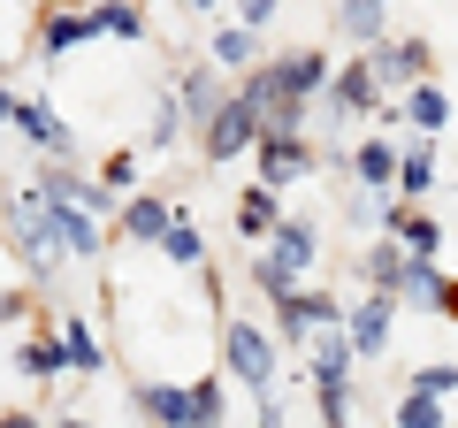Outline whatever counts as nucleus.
<instances>
[{"label":"nucleus","mask_w":458,"mask_h":428,"mask_svg":"<svg viewBox=\"0 0 458 428\" xmlns=\"http://www.w3.org/2000/svg\"><path fill=\"white\" fill-rule=\"evenodd\" d=\"M8 253L16 261H31V283H47L54 276V253H69V237H62V214H54V199H16L8 207Z\"/></svg>","instance_id":"obj_1"},{"label":"nucleus","mask_w":458,"mask_h":428,"mask_svg":"<svg viewBox=\"0 0 458 428\" xmlns=\"http://www.w3.org/2000/svg\"><path fill=\"white\" fill-rule=\"evenodd\" d=\"M222 360H229V375L245 382L252 398L276 390V345H267V330H252V321H229V330H222Z\"/></svg>","instance_id":"obj_2"},{"label":"nucleus","mask_w":458,"mask_h":428,"mask_svg":"<svg viewBox=\"0 0 458 428\" xmlns=\"http://www.w3.org/2000/svg\"><path fill=\"white\" fill-rule=\"evenodd\" d=\"M321 107H336V123L344 116H382V107H390V84L375 77V62H344L336 77H328V92H321Z\"/></svg>","instance_id":"obj_3"},{"label":"nucleus","mask_w":458,"mask_h":428,"mask_svg":"<svg viewBox=\"0 0 458 428\" xmlns=\"http://www.w3.org/2000/svg\"><path fill=\"white\" fill-rule=\"evenodd\" d=\"M84 39H107V23H99V0H77V8H47V16H38V54H47V62L77 54Z\"/></svg>","instance_id":"obj_4"},{"label":"nucleus","mask_w":458,"mask_h":428,"mask_svg":"<svg viewBox=\"0 0 458 428\" xmlns=\"http://www.w3.org/2000/svg\"><path fill=\"white\" fill-rule=\"evenodd\" d=\"M352 306H336V291H291L276 298V330L283 337H321V330H344Z\"/></svg>","instance_id":"obj_5"},{"label":"nucleus","mask_w":458,"mask_h":428,"mask_svg":"<svg viewBox=\"0 0 458 428\" xmlns=\"http://www.w3.org/2000/svg\"><path fill=\"white\" fill-rule=\"evenodd\" d=\"M367 62H375V77L390 84V92L397 84L412 92V84L436 77V47H428V39H382V47H367Z\"/></svg>","instance_id":"obj_6"},{"label":"nucleus","mask_w":458,"mask_h":428,"mask_svg":"<svg viewBox=\"0 0 458 428\" xmlns=\"http://www.w3.org/2000/svg\"><path fill=\"white\" fill-rule=\"evenodd\" d=\"M138 413H146L153 428H207L199 382H138Z\"/></svg>","instance_id":"obj_7"},{"label":"nucleus","mask_w":458,"mask_h":428,"mask_svg":"<svg viewBox=\"0 0 458 428\" xmlns=\"http://www.w3.org/2000/svg\"><path fill=\"white\" fill-rule=\"evenodd\" d=\"M260 138H267V123L252 116L245 99H229L222 116H214L207 131H199V146H207V161H237V153H252V146H260Z\"/></svg>","instance_id":"obj_8"},{"label":"nucleus","mask_w":458,"mask_h":428,"mask_svg":"<svg viewBox=\"0 0 458 428\" xmlns=\"http://www.w3.org/2000/svg\"><path fill=\"white\" fill-rule=\"evenodd\" d=\"M252 153H260V184H298V176L321 168V153L306 146V131H267Z\"/></svg>","instance_id":"obj_9"},{"label":"nucleus","mask_w":458,"mask_h":428,"mask_svg":"<svg viewBox=\"0 0 458 428\" xmlns=\"http://www.w3.org/2000/svg\"><path fill=\"white\" fill-rule=\"evenodd\" d=\"M8 123H16V138H23V146H38V153H69V131H62V116H54L47 99L8 92Z\"/></svg>","instance_id":"obj_10"},{"label":"nucleus","mask_w":458,"mask_h":428,"mask_svg":"<svg viewBox=\"0 0 458 428\" xmlns=\"http://www.w3.org/2000/svg\"><path fill=\"white\" fill-rule=\"evenodd\" d=\"M176 222H183V214L168 207L161 192H131V199H123V237H131V245H161Z\"/></svg>","instance_id":"obj_11"},{"label":"nucleus","mask_w":458,"mask_h":428,"mask_svg":"<svg viewBox=\"0 0 458 428\" xmlns=\"http://www.w3.org/2000/svg\"><path fill=\"white\" fill-rule=\"evenodd\" d=\"M222 77H229V69H214V62H191V69H183V84H176V99L191 107V123H199V131H207V123L229 107V99H237V92H222Z\"/></svg>","instance_id":"obj_12"},{"label":"nucleus","mask_w":458,"mask_h":428,"mask_svg":"<svg viewBox=\"0 0 458 428\" xmlns=\"http://www.w3.org/2000/svg\"><path fill=\"white\" fill-rule=\"evenodd\" d=\"M367 352L352 345V330H321L313 337V360H306V375H313V390H328V382H352V367H360Z\"/></svg>","instance_id":"obj_13"},{"label":"nucleus","mask_w":458,"mask_h":428,"mask_svg":"<svg viewBox=\"0 0 458 428\" xmlns=\"http://www.w3.org/2000/svg\"><path fill=\"white\" fill-rule=\"evenodd\" d=\"M390 321H397V291H367L360 306H352V321H344V330H352V345L375 360V352L390 345Z\"/></svg>","instance_id":"obj_14"},{"label":"nucleus","mask_w":458,"mask_h":428,"mask_svg":"<svg viewBox=\"0 0 458 428\" xmlns=\"http://www.w3.org/2000/svg\"><path fill=\"white\" fill-rule=\"evenodd\" d=\"M237 230H245L252 245H267V237L283 230V184H252V192L237 199Z\"/></svg>","instance_id":"obj_15"},{"label":"nucleus","mask_w":458,"mask_h":428,"mask_svg":"<svg viewBox=\"0 0 458 428\" xmlns=\"http://www.w3.org/2000/svg\"><path fill=\"white\" fill-rule=\"evenodd\" d=\"M382 230H390L405 253H420V261H436V245H443V222H436V214H420V207H397V199H390V214H382Z\"/></svg>","instance_id":"obj_16"},{"label":"nucleus","mask_w":458,"mask_h":428,"mask_svg":"<svg viewBox=\"0 0 458 428\" xmlns=\"http://www.w3.org/2000/svg\"><path fill=\"white\" fill-rule=\"evenodd\" d=\"M276 77H283V92H298V99H321V92H328V54H321V47L276 54Z\"/></svg>","instance_id":"obj_17"},{"label":"nucleus","mask_w":458,"mask_h":428,"mask_svg":"<svg viewBox=\"0 0 458 428\" xmlns=\"http://www.w3.org/2000/svg\"><path fill=\"white\" fill-rule=\"evenodd\" d=\"M382 23H390V0H336V39L344 47H382Z\"/></svg>","instance_id":"obj_18"},{"label":"nucleus","mask_w":458,"mask_h":428,"mask_svg":"<svg viewBox=\"0 0 458 428\" xmlns=\"http://www.w3.org/2000/svg\"><path fill=\"white\" fill-rule=\"evenodd\" d=\"M214 69H229V77H245V69H260V31L252 23H229V31H214Z\"/></svg>","instance_id":"obj_19"},{"label":"nucleus","mask_w":458,"mask_h":428,"mask_svg":"<svg viewBox=\"0 0 458 428\" xmlns=\"http://www.w3.org/2000/svg\"><path fill=\"white\" fill-rule=\"evenodd\" d=\"M412 261H420V253H405L397 237H382V245H367V253H360V268H367V283H375V291H397Z\"/></svg>","instance_id":"obj_20"},{"label":"nucleus","mask_w":458,"mask_h":428,"mask_svg":"<svg viewBox=\"0 0 458 428\" xmlns=\"http://www.w3.org/2000/svg\"><path fill=\"white\" fill-rule=\"evenodd\" d=\"M16 375H31V382L69 375V345H62V337H23V345H16Z\"/></svg>","instance_id":"obj_21"},{"label":"nucleus","mask_w":458,"mask_h":428,"mask_svg":"<svg viewBox=\"0 0 458 428\" xmlns=\"http://www.w3.org/2000/svg\"><path fill=\"white\" fill-rule=\"evenodd\" d=\"M267 253H276V261H291L298 276H306V268L321 261V230H313V222H283V230L267 237Z\"/></svg>","instance_id":"obj_22"},{"label":"nucleus","mask_w":458,"mask_h":428,"mask_svg":"<svg viewBox=\"0 0 458 428\" xmlns=\"http://www.w3.org/2000/svg\"><path fill=\"white\" fill-rule=\"evenodd\" d=\"M397 153H405V146H390V138H367V146L352 153V176L375 184V192H390V184H397Z\"/></svg>","instance_id":"obj_23"},{"label":"nucleus","mask_w":458,"mask_h":428,"mask_svg":"<svg viewBox=\"0 0 458 428\" xmlns=\"http://www.w3.org/2000/svg\"><path fill=\"white\" fill-rule=\"evenodd\" d=\"M405 123H412L420 138H436L443 123H451V99L436 92V77H428V84H412V92H405Z\"/></svg>","instance_id":"obj_24"},{"label":"nucleus","mask_w":458,"mask_h":428,"mask_svg":"<svg viewBox=\"0 0 458 428\" xmlns=\"http://www.w3.org/2000/svg\"><path fill=\"white\" fill-rule=\"evenodd\" d=\"M62 345H69V367H77V375H99V367H107V345L92 337L84 313H69V321H62Z\"/></svg>","instance_id":"obj_25"},{"label":"nucleus","mask_w":458,"mask_h":428,"mask_svg":"<svg viewBox=\"0 0 458 428\" xmlns=\"http://www.w3.org/2000/svg\"><path fill=\"white\" fill-rule=\"evenodd\" d=\"M397 192H405V199L436 192V153H428V138H412V146L397 153Z\"/></svg>","instance_id":"obj_26"},{"label":"nucleus","mask_w":458,"mask_h":428,"mask_svg":"<svg viewBox=\"0 0 458 428\" xmlns=\"http://www.w3.org/2000/svg\"><path fill=\"white\" fill-rule=\"evenodd\" d=\"M38 199H47V192H38ZM54 214H62V237H69V253H77V261H92V253H99V214H92V207H77V199H62Z\"/></svg>","instance_id":"obj_27"},{"label":"nucleus","mask_w":458,"mask_h":428,"mask_svg":"<svg viewBox=\"0 0 458 428\" xmlns=\"http://www.w3.org/2000/svg\"><path fill=\"white\" fill-rule=\"evenodd\" d=\"M443 283H451V276H436V261H412L405 283H397V306H428V313H436L443 306Z\"/></svg>","instance_id":"obj_28"},{"label":"nucleus","mask_w":458,"mask_h":428,"mask_svg":"<svg viewBox=\"0 0 458 428\" xmlns=\"http://www.w3.org/2000/svg\"><path fill=\"white\" fill-rule=\"evenodd\" d=\"M183 123H191V107L183 99H153V123H146V138H153V153H168L183 138Z\"/></svg>","instance_id":"obj_29"},{"label":"nucleus","mask_w":458,"mask_h":428,"mask_svg":"<svg viewBox=\"0 0 458 428\" xmlns=\"http://www.w3.org/2000/svg\"><path fill=\"white\" fill-rule=\"evenodd\" d=\"M252 283H260L267 298H291V291H298V268H291V261H276V253L260 245V253H252Z\"/></svg>","instance_id":"obj_30"},{"label":"nucleus","mask_w":458,"mask_h":428,"mask_svg":"<svg viewBox=\"0 0 458 428\" xmlns=\"http://www.w3.org/2000/svg\"><path fill=\"white\" fill-rule=\"evenodd\" d=\"M397 428H443V398L436 390H405L397 398Z\"/></svg>","instance_id":"obj_31"},{"label":"nucleus","mask_w":458,"mask_h":428,"mask_svg":"<svg viewBox=\"0 0 458 428\" xmlns=\"http://www.w3.org/2000/svg\"><path fill=\"white\" fill-rule=\"evenodd\" d=\"M99 23H107V39H146V8L138 0H99Z\"/></svg>","instance_id":"obj_32"},{"label":"nucleus","mask_w":458,"mask_h":428,"mask_svg":"<svg viewBox=\"0 0 458 428\" xmlns=\"http://www.w3.org/2000/svg\"><path fill=\"white\" fill-rule=\"evenodd\" d=\"M161 253H168V261H176V268H207V237H199L191 222H176V230L161 237Z\"/></svg>","instance_id":"obj_33"},{"label":"nucleus","mask_w":458,"mask_h":428,"mask_svg":"<svg viewBox=\"0 0 458 428\" xmlns=\"http://www.w3.org/2000/svg\"><path fill=\"white\" fill-rule=\"evenodd\" d=\"M321 398V428H352V390L344 382H328V390H313Z\"/></svg>","instance_id":"obj_34"},{"label":"nucleus","mask_w":458,"mask_h":428,"mask_svg":"<svg viewBox=\"0 0 458 428\" xmlns=\"http://www.w3.org/2000/svg\"><path fill=\"white\" fill-rule=\"evenodd\" d=\"M412 390H436V398H451V390H458V367H451V360H428L420 375H412Z\"/></svg>","instance_id":"obj_35"},{"label":"nucleus","mask_w":458,"mask_h":428,"mask_svg":"<svg viewBox=\"0 0 458 428\" xmlns=\"http://www.w3.org/2000/svg\"><path fill=\"white\" fill-rule=\"evenodd\" d=\"M99 176H107L123 199H131V184H138V153H107V161H99Z\"/></svg>","instance_id":"obj_36"},{"label":"nucleus","mask_w":458,"mask_h":428,"mask_svg":"<svg viewBox=\"0 0 458 428\" xmlns=\"http://www.w3.org/2000/svg\"><path fill=\"white\" fill-rule=\"evenodd\" d=\"M23 313H31V291H23V283H8V298H0V321H8V330H16Z\"/></svg>","instance_id":"obj_37"},{"label":"nucleus","mask_w":458,"mask_h":428,"mask_svg":"<svg viewBox=\"0 0 458 428\" xmlns=\"http://www.w3.org/2000/svg\"><path fill=\"white\" fill-rule=\"evenodd\" d=\"M276 8H283V0H237V23H252V31H260V23L276 16Z\"/></svg>","instance_id":"obj_38"},{"label":"nucleus","mask_w":458,"mask_h":428,"mask_svg":"<svg viewBox=\"0 0 458 428\" xmlns=\"http://www.w3.org/2000/svg\"><path fill=\"white\" fill-rule=\"evenodd\" d=\"M260 428H283V398H276V390L260 398Z\"/></svg>","instance_id":"obj_39"},{"label":"nucleus","mask_w":458,"mask_h":428,"mask_svg":"<svg viewBox=\"0 0 458 428\" xmlns=\"http://www.w3.org/2000/svg\"><path fill=\"white\" fill-rule=\"evenodd\" d=\"M436 313H443V321H458V276L443 283V306H436Z\"/></svg>","instance_id":"obj_40"},{"label":"nucleus","mask_w":458,"mask_h":428,"mask_svg":"<svg viewBox=\"0 0 458 428\" xmlns=\"http://www.w3.org/2000/svg\"><path fill=\"white\" fill-rule=\"evenodd\" d=\"M0 428H38V421H31L23 406H8V413H0Z\"/></svg>","instance_id":"obj_41"},{"label":"nucleus","mask_w":458,"mask_h":428,"mask_svg":"<svg viewBox=\"0 0 458 428\" xmlns=\"http://www.w3.org/2000/svg\"><path fill=\"white\" fill-rule=\"evenodd\" d=\"M183 8H199V16H214V8H222V0H183Z\"/></svg>","instance_id":"obj_42"},{"label":"nucleus","mask_w":458,"mask_h":428,"mask_svg":"<svg viewBox=\"0 0 458 428\" xmlns=\"http://www.w3.org/2000/svg\"><path fill=\"white\" fill-rule=\"evenodd\" d=\"M54 428H92V421H54Z\"/></svg>","instance_id":"obj_43"}]
</instances>
